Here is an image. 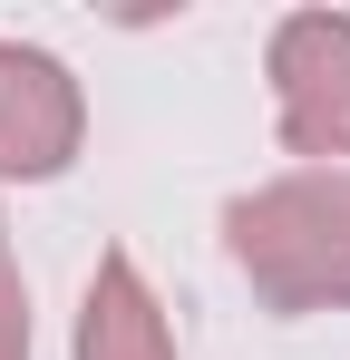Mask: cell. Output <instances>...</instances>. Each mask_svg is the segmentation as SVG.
Segmentation results:
<instances>
[{
    "label": "cell",
    "instance_id": "7a4b0ae2",
    "mask_svg": "<svg viewBox=\"0 0 350 360\" xmlns=\"http://www.w3.org/2000/svg\"><path fill=\"white\" fill-rule=\"evenodd\" d=\"M273 127L302 166H341L350 156V10H292L273 30Z\"/></svg>",
    "mask_w": 350,
    "mask_h": 360
},
{
    "label": "cell",
    "instance_id": "6da1fadb",
    "mask_svg": "<svg viewBox=\"0 0 350 360\" xmlns=\"http://www.w3.org/2000/svg\"><path fill=\"white\" fill-rule=\"evenodd\" d=\"M224 253L263 311H350V166H292L233 195Z\"/></svg>",
    "mask_w": 350,
    "mask_h": 360
},
{
    "label": "cell",
    "instance_id": "3957f363",
    "mask_svg": "<svg viewBox=\"0 0 350 360\" xmlns=\"http://www.w3.org/2000/svg\"><path fill=\"white\" fill-rule=\"evenodd\" d=\"M88 146V98L68 59L30 49V39H0V185H49L78 166Z\"/></svg>",
    "mask_w": 350,
    "mask_h": 360
},
{
    "label": "cell",
    "instance_id": "277c9868",
    "mask_svg": "<svg viewBox=\"0 0 350 360\" xmlns=\"http://www.w3.org/2000/svg\"><path fill=\"white\" fill-rule=\"evenodd\" d=\"M78 360H175L166 302L146 292L136 253H98L88 302H78Z\"/></svg>",
    "mask_w": 350,
    "mask_h": 360
},
{
    "label": "cell",
    "instance_id": "5b68a950",
    "mask_svg": "<svg viewBox=\"0 0 350 360\" xmlns=\"http://www.w3.org/2000/svg\"><path fill=\"white\" fill-rule=\"evenodd\" d=\"M0 360H30V292H20L10 234H0Z\"/></svg>",
    "mask_w": 350,
    "mask_h": 360
}]
</instances>
